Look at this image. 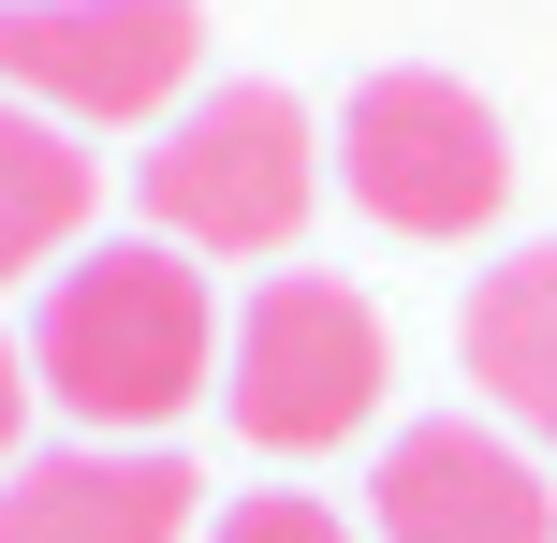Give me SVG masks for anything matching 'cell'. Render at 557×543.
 Here are the masks:
<instances>
[{"mask_svg":"<svg viewBox=\"0 0 557 543\" xmlns=\"http://www.w3.org/2000/svg\"><path fill=\"white\" fill-rule=\"evenodd\" d=\"M29 382L88 441H162L191 397H221V294H206V264L162 250V235L74 250L45 280V309H29Z\"/></svg>","mask_w":557,"mask_h":543,"instance_id":"1","label":"cell"},{"mask_svg":"<svg viewBox=\"0 0 557 543\" xmlns=\"http://www.w3.org/2000/svg\"><path fill=\"white\" fill-rule=\"evenodd\" d=\"M147 192V235L162 250H206V264H264L308 235L323 206V133H308L294 88H206V103L162 118V147L133 162Z\"/></svg>","mask_w":557,"mask_h":543,"instance_id":"2","label":"cell"},{"mask_svg":"<svg viewBox=\"0 0 557 543\" xmlns=\"http://www.w3.org/2000/svg\"><path fill=\"white\" fill-rule=\"evenodd\" d=\"M396 382V338L382 309H367L352 280H323V264H278V280L235 309V441L250 456H337V441L382 411Z\"/></svg>","mask_w":557,"mask_h":543,"instance_id":"3","label":"cell"},{"mask_svg":"<svg viewBox=\"0 0 557 543\" xmlns=\"http://www.w3.org/2000/svg\"><path fill=\"white\" fill-rule=\"evenodd\" d=\"M337 176L382 235L411 250H455L513 206V147H499V103L455 74H367L352 118H337Z\"/></svg>","mask_w":557,"mask_h":543,"instance_id":"4","label":"cell"},{"mask_svg":"<svg viewBox=\"0 0 557 543\" xmlns=\"http://www.w3.org/2000/svg\"><path fill=\"white\" fill-rule=\"evenodd\" d=\"M206 59L191 0H0V88L45 103L59 133H117V118H162Z\"/></svg>","mask_w":557,"mask_h":543,"instance_id":"5","label":"cell"},{"mask_svg":"<svg viewBox=\"0 0 557 543\" xmlns=\"http://www.w3.org/2000/svg\"><path fill=\"white\" fill-rule=\"evenodd\" d=\"M367 529L382 543H557V499H543L529 441L470 427V411H425L367 470Z\"/></svg>","mask_w":557,"mask_h":543,"instance_id":"6","label":"cell"},{"mask_svg":"<svg viewBox=\"0 0 557 543\" xmlns=\"http://www.w3.org/2000/svg\"><path fill=\"white\" fill-rule=\"evenodd\" d=\"M0 543H206V485L162 441H74L0 470Z\"/></svg>","mask_w":557,"mask_h":543,"instance_id":"7","label":"cell"},{"mask_svg":"<svg viewBox=\"0 0 557 543\" xmlns=\"http://www.w3.org/2000/svg\"><path fill=\"white\" fill-rule=\"evenodd\" d=\"M455 353H470V397L499 411L513 441H557V235H543V250H499L470 280Z\"/></svg>","mask_w":557,"mask_h":543,"instance_id":"8","label":"cell"},{"mask_svg":"<svg viewBox=\"0 0 557 543\" xmlns=\"http://www.w3.org/2000/svg\"><path fill=\"white\" fill-rule=\"evenodd\" d=\"M88 206H103V162H88L45 103H15V88H0V280L59 264V250L88 235Z\"/></svg>","mask_w":557,"mask_h":543,"instance_id":"9","label":"cell"},{"mask_svg":"<svg viewBox=\"0 0 557 543\" xmlns=\"http://www.w3.org/2000/svg\"><path fill=\"white\" fill-rule=\"evenodd\" d=\"M206 543H352V515H337V499L264 485V499H235V515H206Z\"/></svg>","mask_w":557,"mask_h":543,"instance_id":"10","label":"cell"},{"mask_svg":"<svg viewBox=\"0 0 557 543\" xmlns=\"http://www.w3.org/2000/svg\"><path fill=\"white\" fill-rule=\"evenodd\" d=\"M29 397H45V382H29V353L0 338V470H15V441H29Z\"/></svg>","mask_w":557,"mask_h":543,"instance_id":"11","label":"cell"}]
</instances>
